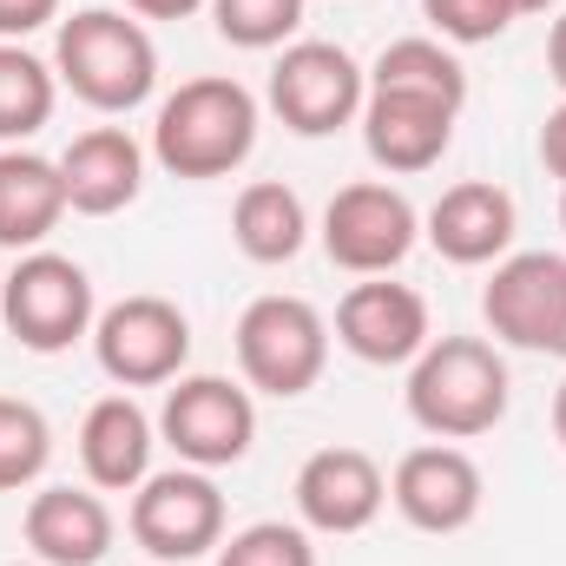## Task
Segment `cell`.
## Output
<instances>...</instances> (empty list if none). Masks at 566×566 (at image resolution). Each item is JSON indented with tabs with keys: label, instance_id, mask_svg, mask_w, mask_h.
Returning <instances> with one entry per match:
<instances>
[{
	"label": "cell",
	"instance_id": "cell-1",
	"mask_svg": "<svg viewBox=\"0 0 566 566\" xmlns=\"http://www.w3.org/2000/svg\"><path fill=\"white\" fill-rule=\"evenodd\" d=\"M53 73L93 113H133L158 86V46H151L145 20H133V13H119V7H80L53 33Z\"/></svg>",
	"mask_w": 566,
	"mask_h": 566
},
{
	"label": "cell",
	"instance_id": "cell-2",
	"mask_svg": "<svg viewBox=\"0 0 566 566\" xmlns=\"http://www.w3.org/2000/svg\"><path fill=\"white\" fill-rule=\"evenodd\" d=\"M258 145V99L231 73L185 80L151 126V158L171 178H231Z\"/></svg>",
	"mask_w": 566,
	"mask_h": 566
},
{
	"label": "cell",
	"instance_id": "cell-3",
	"mask_svg": "<svg viewBox=\"0 0 566 566\" xmlns=\"http://www.w3.org/2000/svg\"><path fill=\"white\" fill-rule=\"evenodd\" d=\"M409 416L434 441H474L507 416V363L481 336H434L409 363Z\"/></svg>",
	"mask_w": 566,
	"mask_h": 566
},
{
	"label": "cell",
	"instance_id": "cell-4",
	"mask_svg": "<svg viewBox=\"0 0 566 566\" xmlns=\"http://www.w3.org/2000/svg\"><path fill=\"white\" fill-rule=\"evenodd\" d=\"M238 369H244L251 389H264L277 402L310 396L323 382V369H329L323 310L310 296H283V290L244 303V316H238Z\"/></svg>",
	"mask_w": 566,
	"mask_h": 566
},
{
	"label": "cell",
	"instance_id": "cell-5",
	"mask_svg": "<svg viewBox=\"0 0 566 566\" xmlns=\"http://www.w3.org/2000/svg\"><path fill=\"white\" fill-rule=\"evenodd\" d=\"M0 316H7V336L20 349L60 356L80 336H93V323H99L93 277L73 258H60V251H27L13 264V277L0 283Z\"/></svg>",
	"mask_w": 566,
	"mask_h": 566
},
{
	"label": "cell",
	"instance_id": "cell-6",
	"mask_svg": "<svg viewBox=\"0 0 566 566\" xmlns=\"http://www.w3.org/2000/svg\"><path fill=\"white\" fill-rule=\"evenodd\" d=\"M369 73L336 40H290L271 66V113L296 139H329L363 119Z\"/></svg>",
	"mask_w": 566,
	"mask_h": 566
},
{
	"label": "cell",
	"instance_id": "cell-7",
	"mask_svg": "<svg viewBox=\"0 0 566 566\" xmlns=\"http://www.w3.org/2000/svg\"><path fill=\"white\" fill-rule=\"evenodd\" d=\"M158 434L171 441V454L185 468H238L258 441V402L244 382L231 376H178L165 389L158 409Z\"/></svg>",
	"mask_w": 566,
	"mask_h": 566
},
{
	"label": "cell",
	"instance_id": "cell-8",
	"mask_svg": "<svg viewBox=\"0 0 566 566\" xmlns=\"http://www.w3.org/2000/svg\"><path fill=\"white\" fill-rule=\"evenodd\" d=\"M416 238H422L416 205H409L396 185H382V178L343 185V191L329 198V211H323V251H329V264L349 271V277H389V271L416 251Z\"/></svg>",
	"mask_w": 566,
	"mask_h": 566
},
{
	"label": "cell",
	"instance_id": "cell-9",
	"mask_svg": "<svg viewBox=\"0 0 566 566\" xmlns=\"http://www.w3.org/2000/svg\"><path fill=\"white\" fill-rule=\"evenodd\" d=\"M133 541L151 560H205L224 547V494L205 468H171V474H145L133 488V514H126Z\"/></svg>",
	"mask_w": 566,
	"mask_h": 566
},
{
	"label": "cell",
	"instance_id": "cell-10",
	"mask_svg": "<svg viewBox=\"0 0 566 566\" xmlns=\"http://www.w3.org/2000/svg\"><path fill=\"white\" fill-rule=\"evenodd\" d=\"M93 356L119 389L178 382V369L191 356V323L171 296H119L93 323Z\"/></svg>",
	"mask_w": 566,
	"mask_h": 566
},
{
	"label": "cell",
	"instance_id": "cell-11",
	"mask_svg": "<svg viewBox=\"0 0 566 566\" xmlns=\"http://www.w3.org/2000/svg\"><path fill=\"white\" fill-rule=\"evenodd\" d=\"M481 316L507 349L560 356L566 329V258L560 251H507L481 290Z\"/></svg>",
	"mask_w": 566,
	"mask_h": 566
},
{
	"label": "cell",
	"instance_id": "cell-12",
	"mask_svg": "<svg viewBox=\"0 0 566 566\" xmlns=\"http://www.w3.org/2000/svg\"><path fill=\"white\" fill-rule=\"evenodd\" d=\"M336 343L356 356V363H376V369H402L416 363L434 329H428V296L409 283L389 277H363L343 290L336 303Z\"/></svg>",
	"mask_w": 566,
	"mask_h": 566
},
{
	"label": "cell",
	"instance_id": "cell-13",
	"mask_svg": "<svg viewBox=\"0 0 566 566\" xmlns=\"http://www.w3.org/2000/svg\"><path fill=\"white\" fill-rule=\"evenodd\" d=\"M389 501H396V514H402L409 527H422V534H461V527H474V514H481V501H488V481H481V468H474L468 448L428 441V448H409V454L396 461Z\"/></svg>",
	"mask_w": 566,
	"mask_h": 566
},
{
	"label": "cell",
	"instance_id": "cell-14",
	"mask_svg": "<svg viewBox=\"0 0 566 566\" xmlns=\"http://www.w3.org/2000/svg\"><path fill=\"white\" fill-rule=\"evenodd\" d=\"M296 521L310 534H363L382 501H389V474L376 468V454L363 448H316L303 468H296Z\"/></svg>",
	"mask_w": 566,
	"mask_h": 566
},
{
	"label": "cell",
	"instance_id": "cell-15",
	"mask_svg": "<svg viewBox=\"0 0 566 566\" xmlns=\"http://www.w3.org/2000/svg\"><path fill=\"white\" fill-rule=\"evenodd\" d=\"M454 119H461V106H448V99L369 86V99H363V145H369V158L382 171L416 178L428 165H441V151L454 145Z\"/></svg>",
	"mask_w": 566,
	"mask_h": 566
},
{
	"label": "cell",
	"instance_id": "cell-16",
	"mask_svg": "<svg viewBox=\"0 0 566 566\" xmlns=\"http://www.w3.org/2000/svg\"><path fill=\"white\" fill-rule=\"evenodd\" d=\"M514 224H521V211H514V198H507L494 178H461V185H448L422 218L428 244H434L448 264H461V271L501 264V258L514 251Z\"/></svg>",
	"mask_w": 566,
	"mask_h": 566
},
{
	"label": "cell",
	"instance_id": "cell-17",
	"mask_svg": "<svg viewBox=\"0 0 566 566\" xmlns=\"http://www.w3.org/2000/svg\"><path fill=\"white\" fill-rule=\"evenodd\" d=\"M60 178L80 218H113L145 191V145L126 126H93L60 151Z\"/></svg>",
	"mask_w": 566,
	"mask_h": 566
},
{
	"label": "cell",
	"instance_id": "cell-18",
	"mask_svg": "<svg viewBox=\"0 0 566 566\" xmlns=\"http://www.w3.org/2000/svg\"><path fill=\"white\" fill-rule=\"evenodd\" d=\"M20 527L33 560L46 566H99L113 554V507L93 488H40Z\"/></svg>",
	"mask_w": 566,
	"mask_h": 566
},
{
	"label": "cell",
	"instance_id": "cell-19",
	"mask_svg": "<svg viewBox=\"0 0 566 566\" xmlns=\"http://www.w3.org/2000/svg\"><path fill=\"white\" fill-rule=\"evenodd\" d=\"M66 178L60 158H40L27 145L0 151V251H40L66 218Z\"/></svg>",
	"mask_w": 566,
	"mask_h": 566
},
{
	"label": "cell",
	"instance_id": "cell-20",
	"mask_svg": "<svg viewBox=\"0 0 566 566\" xmlns=\"http://www.w3.org/2000/svg\"><path fill=\"white\" fill-rule=\"evenodd\" d=\"M80 468L99 494H133L151 474V416L133 396H99L80 422Z\"/></svg>",
	"mask_w": 566,
	"mask_h": 566
},
{
	"label": "cell",
	"instance_id": "cell-21",
	"mask_svg": "<svg viewBox=\"0 0 566 566\" xmlns=\"http://www.w3.org/2000/svg\"><path fill=\"white\" fill-rule=\"evenodd\" d=\"M231 238H238V251L251 264H290L303 251V238H310V211L283 178H258L231 205Z\"/></svg>",
	"mask_w": 566,
	"mask_h": 566
},
{
	"label": "cell",
	"instance_id": "cell-22",
	"mask_svg": "<svg viewBox=\"0 0 566 566\" xmlns=\"http://www.w3.org/2000/svg\"><path fill=\"white\" fill-rule=\"evenodd\" d=\"M60 106V73L27 53L20 40H0V145H27Z\"/></svg>",
	"mask_w": 566,
	"mask_h": 566
},
{
	"label": "cell",
	"instance_id": "cell-23",
	"mask_svg": "<svg viewBox=\"0 0 566 566\" xmlns=\"http://www.w3.org/2000/svg\"><path fill=\"white\" fill-rule=\"evenodd\" d=\"M369 86H396V93H428L448 106H468V73L441 40H389L369 66Z\"/></svg>",
	"mask_w": 566,
	"mask_h": 566
},
{
	"label": "cell",
	"instance_id": "cell-24",
	"mask_svg": "<svg viewBox=\"0 0 566 566\" xmlns=\"http://www.w3.org/2000/svg\"><path fill=\"white\" fill-rule=\"evenodd\" d=\"M53 461V428L33 402L20 396H0V494H20L46 474Z\"/></svg>",
	"mask_w": 566,
	"mask_h": 566
},
{
	"label": "cell",
	"instance_id": "cell-25",
	"mask_svg": "<svg viewBox=\"0 0 566 566\" xmlns=\"http://www.w3.org/2000/svg\"><path fill=\"white\" fill-rule=\"evenodd\" d=\"M211 20L231 46L271 53V46H290V33L303 27V0H211Z\"/></svg>",
	"mask_w": 566,
	"mask_h": 566
},
{
	"label": "cell",
	"instance_id": "cell-26",
	"mask_svg": "<svg viewBox=\"0 0 566 566\" xmlns=\"http://www.w3.org/2000/svg\"><path fill=\"white\" fill-rule=\"evenodd\" d=\"M218 566H316V541L296 521H258L218 547Z\"/></svg>",
	"mask_w": 566,
	"mask_h": 566
},
{
	"label": "cell",
	"instance_id": "cell-27",
	"mask_svg": "<svg viewBox=\"0 0 566 566\" xmlns=\"http://www.w3.org/2000/svg\"><path fill=\"white\" fill-rule=\"evenodd\" d=\"M428 27L441 33V40H454V46H481V40H501L521 13H514V0H422Z\"/></svg>",
	"mask_w": 566,
	"mask_h": 566
},
{
	"label": "cell",
	"instance_id": "cell-28",
	"mask_svg": "<svg viewBox=\"0 0 566 566\" xmlns=\"http://www.w3.org/2000/svg\"><path fill=\"white\" fill-rule=\"evenodd\" d=\"M53 20H60V0H0V40L27 46V33H40Z\"/></svg>",
	"mask_w": 566,
	"mask_h": 566
},
{
	"label": "cell",
	"instance_id": "cell-29",
	"mask_svg": "<svg viewBox=\"0 0 566 566\" xmlns=\"http://www.w3.org/2000/svg\"><path fill=\"white\" fill-rule=\"evenodd\" d=\"M541 165L560 178V191H566V99L547 113V126H541Z\"/></svg>",
	"mask_w": 566,
	"mask_h": 566
},
{
	"label": "cell",
	"instance_id": "cell-30",
	"mask_svg": "<svg viewBox=\"0 0 566 566\" xmlns=\"http://www.w3.org/2000/svg\"><path fill=\"white\" fill-rule=\"evenodd\" d=\"M139 20H185V13H198V7H211V0H126Z\"/></svg>",
	"mask_w": 566,
	"mask_h": 566
},
{
	"label": "cell",
	"instance_id": "cell-31",
	"mask_svg": "<svg viewBox=\"0 0 566 566\" xmlns=\"http://www.w3.org/2000/svg\"><path fill=\"white\" fill-rule=\"evenodd\" d=\"M547 73H554V86H560V99H566V13L554 20V33H547Z\"/></svg>",
	"mask_w": 566,
	"mask_h": 566
},
{
	"label": "cell",
	"instance_id": "cell-32",
	"mask_svg": "<svg viewBox=\"0 0 566 566\" xmlns=\"http://www.w3.org/2000/svg\"><path fill=\"white\" fill-rule=\"evenodd\" d=\"M554 434H560V448H566V382L554 389Z\"/></svg>",
	"mask_w": 566,
	"mask_h": 566
},
{
	"label": "cell",
	"instance_id": "cell-33",
	"mask_svg": "<svg viewBox=\"0 0 566 566\" xmlns=\"http://www.w3.org/2000/svg\"><path fill=\"white\" fill-rule=\"evenodd\" d=\"M554 0H514V13H547Z\"/></svg>",
	"mask_w": 566,
	"mask_h": 566
},
{
	"label": "cell",
	"instance_id": "cell-34",
	"mask_svg": "<svg viewBox=\"0 0 566 566\" xmlns=\"http://www.w3.org/2000/svg\"><path fill=\"white\" fill-rule=\"evenodd\" d=\"M560 231H566V191H560Z\"/></svg>",
	"mask_w": 566,
	"mask_h": 566
},
{
	"label": "cell",
	"instance_id": "cell-35",
	"mask_svg": "<svg viewBox=\"0 0 566 566\" xmlns=\"http://www.w3.org/2000/svg\"><path fill=\"white\" fill-rule=\"evenodd\" d=\"M13 566H46V560H13Z\"/></svg>",
	"mask_w": 566,
	"mask_h": 566
},
{
	"label": "cell",
	"instance_id": "cell-36",
	"mask_svg": "<svg viewBox=\"0 0 566 566\" xmlns=\"http://www.w3.org/2000/svg\"><path fill=\"white\" fill-rule=\"evenodd\" d=\"M560 356H566V329H560Z\"/></svg>",
	"mask_w": 566,
	"mask_h": 566
}]
</instances>
